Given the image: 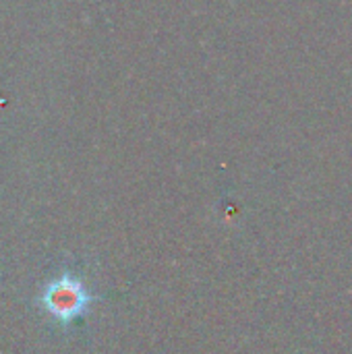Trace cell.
<instances>
[{"instance_id": "cell-1", "label": "cell", "mask_w": 352, "mask_h": 354, "mask_svg": "<svg viewBox=\"0 0 352 354\" xmlns=\"http://www.w3.org/2000/svg\"><path fill=\"white\" fill-rule=\"evenodd\" d=\"M41 305L54 319L68 324L85 315L91 305V295L83 286L81 278L64 272L44 288Z\"/></svg>"}]
</instances>
